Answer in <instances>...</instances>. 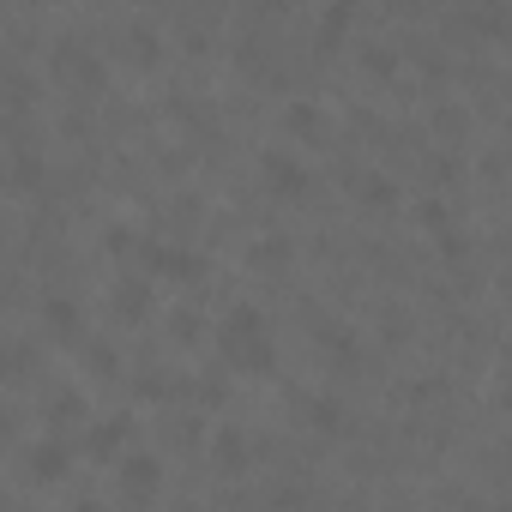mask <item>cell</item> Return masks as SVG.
<instances>
[{
  "mask_svg": "<svg viewBox=\"0 0 512 512\" xmlns=\"http://www.w3.org/2000/svg\"><path fill=\"white\" fill-rule=\"evenodd\" d=\"M217 356H223L229 368H241V374H272V368H278L272 326H266V314L253 308V302H241V308H229V314H223Z\"/></svg>",
  "mask_w": 512,
  "mask_h": 512,
  "instance_id": "obj_1",
  "label": "cell"
},
{
  "mask_svg": "<svg viewBox=\"0 0 512 512\" xmlns=\"http://www.w3.org/2000/svg\"><path fill=\"white\" fill-rule=\"evenodd\" d=\"M49 67H55V79H67V85H79V91H97V85H103V61H97V49H85V43H73V37L55 43Z\"/></svg>",
  "mask_w": 512,
  "mask_h": 512,
  "instance_id": "obj_2",
  "label": "cell"
},
{
  "mask_svg": "<svg viewBox=\"0 0 512 512\" xmlns=\"http://www.w3.org/2000/svg\"><path fill=\"white\" fill-rule=\"evenodd\" d=\"M115 488H121V500H133V506L157 500V494H163V458H151V452H133V458H121V470H115Z\"/></svg>",
  "mask_w": 512,
  "mask_h": 512,
  "instance_id": "obj_3",
  "label": "cell"
},
{
  "mask_svg": "<svg viewBox=\"0 0 512 512\" xmlns=\"http://www.w3.org/2000/svg\"><path fill=\"white\" fill-rule=\"evenodd\" d=\"M145 266L163 272V278H175V284H199V278H205V260H199V253L163 247V241H145Z\"/></svg>",
  "mask_w": 512,
  "mask_h": 512,
  "instance_id": "obj_4",
  "label": "cell"
},
{
  "mask_svg": "<svg viewBox=\"0 0 512 512\" xmlns=\"http://www.w3.org/2000/svg\"><path fill=\"white\" fill-rule=\"evenodd\" d=\"M260 175H266V187H272L278 199H302V193H308V169H302V157H290V151H266V157H260Z\"/></svg>",
  "mask_w": 512,
  "mask_h": 512,
  "instance_id": "obj_5",
  "label": "cell"
},
{
  "mask_svg": "<svg viewBox=\"0 0 512 512\" xmlns=\"http://www.w3.org/2000/svg\"><path fill=\"white\" fill-rule=\"evenodd\" d=\"M127 440H133V416H109V422H97V428L85 434V452H91V458H115Z\"/></svg>",
  "mask_w": 512,
  "mask_h": 512,
  "instance_id": "obj_6",
  "label": "cell"
},
{
  "mask_svg": "<svg viewBox=\"0 0 512 512\" xmlns=\"http://www.w3.org/2000/svg\"><path fill=\"white\" fill-rule=\"evenodd\" d=\"M67 464H73V452H67L61 440H37L25 470H31V482H61V476H67Z\"/></svg>",
  "mask_w": 512,
  "mask_h": 512,
  "instance_id": "obj_7",
  "label": "cell"
},
{
  "mask_svg": "<svg viewBox=\"0 0 512 512\" xmlns=\"http://www.w3.org/2000/svg\"><path fill=\"white\" fill-rule=\"evenodd\" d=\"M356 25V0H332V7H326V19H320V37H314V49L320 55H332L338 43H344V31Z\"/></svg>",
  "mask_w": 512,
  "mask_h": 512,
  "instance_id": "obj_8",
  "label": "cell"
},
{
  "mask_svg": "<svg viewBox=\"0 0 512 512\" xmlns=\"http://www.w3.org/2000/svg\"><path fill=\"white\" fill-rule=\"evenodd\" d=\"M121 55H127L133 67H157V61H163V37H157L151 25H127V37H121Z\"/></svg>",
  "mask_w": 512,
  "mask_h": 512,
  "instance_id": "obj_9",
  "label": "cell"
},
{
  "mask_svg": "<svg viewBox=\"0 0 512 512\" xmlns=\"http://www.w3.org/2000/svg\"><path fill=\"white\" fill-rule=\"evenodd\" d=\"M115 314H121L127 326H139V320L151 314V284H145V278H121V284H115Z\"/></svg>",
  "mask_w": 512,
  "mask_h": 512,
  "instance_id": "obj_10",
  "label": "cell"
},
{
  "mask_svg": "<svg viewBox=\"0 0 512 512\" xmlns=\"http://www.w3.org/2000/svg\"><path fill=\"white\" fill-rule=\"evenodd\" d=\"M211 458H217V470H223V476H241V470H247V434H241V428H217Z\"/></svg>",
  "mask_w": 512,
  "mask_h": 512,
  "instance_id": "obj_11",
  "label": "cell"
},
{
  "mask_svg": "<svg viewBox=\"0 0 512 512\" xmlns=\"http://www.w3.org/2000/svg\"><path fill=\"white\" fill-rule=\"evenodd\" d=\"M284 127H290L302 145H314V139H326V109H320V103H290V109H284Z\"/></svg>",
  "mask_w": 512,
  "mask_h": 512,
  "instance_id": "obj_12",
  "label": "cell"
},
{
  "mask_svg": "<svg viewBox=\"0 0 512 512\" xmlns=\"http://www.w3.org/2000/svg\"><path fill=\"white\" fill-rule=\"evenodd\" d=\"M43 320H49V332H55L61 344L85 338V326H79V302H67V296H49V302H43Z\"/></svg>",
  "mask_w": 512,
  "mask_h": 512,
  "instance_id": "obj_13",
  "label": "cell"
},
{
  "mask_svg": "<svg viewBox=\"0 0 512 512\" xmlns=\"http://www.w3.org/2000/svg\"><path fill=\"white\" fill-rule=\"evenodd\" d=\"M464 25H476V37H506V0H470Z\"/></svg>",
  "mask_w": 512,
  "mask_h": 512,
  "instance_id": "obj_14",
  "label": "cell"
},
{
  "mask_svg": "<svg viewBox=\"0 0 512 512\" xmlns=\"http://www.w3.org/2000/svg\"><path fill=\"white\" fill-rule=\"evenodd\" d=\"M253 266H260V272H284L290 266V235H260V241H253Z\"/></svg>",
  "mask_w": 512,
  "mask_h": 512,
  "instance_id": "obj_15",
  "label": "cell"
},
{
  "mask_svg": "<svg viewBox=\"0 0 512 512\" xmlns=\"http://www.w3.org/2000/svg\"><path fill=\"white\" fill-rule=\"evenodd\" d=\"M49 422H55V428L85 422V392H73V386H67V392H55V398H49Z\"/></svg>",
  "mask_w": 512,
  "mask_h": 512,
  "instance_id": "obj_16",
  "label": "cell"
},
{
  "mask_svg": "<svg viewBox=\"0 0 512 512\" xmlns=\"http://www.w3.org/2000/svg\"><path fill=\"white\" fill-rule=\"evenodd\" d=\"M308 428L338 434V428H344V404H338V398H308Z\"/></svg>",
  "mask_w": 512,
  "mask_h": 512,
  "instance_id": "obj_17",
  "label": "cell"
},
{
  "mask_svg": "<svg viewBox=\"0 0 512 512\" xmlns=\"http://www.w3.org/2000/svg\"><path fill=\"white\" fill-rule=\"evenodd\" d=\"M31 374V350L25 344H0V380H25Z\"/></svg>",
  "mask_w": 512,
  "mask_h": 512,
  "instance_id": "obj_18",
  "label": "cell"
},
{
  "mask_svg": "<svg viewBox=\"0 0 512 512\" xmlns=\"http://www.w3.org/2000/svg\"><path fill=\"white\" fill-rule=\"evenodd\" d=\"M362 67H368L374 79H392V73H398V55H392L386 43H368V49H362Z\"/></svg>",
  "mask_w": 512,
  "mask_h": 512,
  "instance_id": "obj_19",
  "label": "cell"
},
{
  "mask_svg": "<svg viewBox=\"0 0 512 512\" xmlns=\"http://www.w3.org/2000/svg\"><path fill=\"white\" fill-rule=\"evenodd\" d=\"M320 344H326L338 362H356V332H344V326H320Z\"/></svg>",
  "mask_w": 512,
  "mask_h": 512,
  "instance_id": "obj_20",
  "label": "cell"
},
{
  "mask_svg": "<svg viewBox=\"0 0 512 512\" xmlns=\"http://www.w3.org/2000/svg\"><path fill=\"white\" fill-rule=\"evenodd\" d=\"M43 181V157L37 151H19L13 157V187H37Z\"/></svg>",
  "mask_w": 512,
  "mask_h": 512,
  "instance_id": "obj_21",
  "label": "cell"
},
{
  "mask_svg": "<svg viewBox=\"0 0 512 512\" xmlns=\"http://www.w3.org/2000/svg\"><path fill=\"white\" fill-rule=\"evenodd\" d=\"M356 199H368V205H392L398 193H392V181H386V175H368V181H356Z\"/></svg>",
  "mask_w": 512,
  "mask_h": 512,
  "instance_id": "obj_22",
  "label": "cell"
},
{
  "mask_svg": "<svg viewBox=\"0 0 512 512\" xmlns=\"http://www.w3.org/2000/svg\"><path fill=\"white\" fill-rule=\"evenodd\" d=\"M169 338H175V344H193V338H199V314H193V308H175V314H169Z\"/></svg>",
  "mask_w": 512,
  "mask_h": 512,
  "instance_id": "obj_23",
  "label": "cell"
},
{
  "mask_svg": "<svg viewBox=\"0 0 512 512\" xmlns=\"http://www.w3.org/2000/svg\"><path fill=\"white\" fill-rule=\"evenodd\" d=\"M416 217H422V229H428V235L452 229V223H446V205H440V199H422V205H416Z\"/></svg>",
  "mask_w": 512,
  "mask_h": 512,
  "instance_id": "obj_24",
  "label": "cell"
},
{
  "mask_svg": "<svg viewBox=\"0 0 512 512\" xmlns=\"http://www.w3.org/2000/svg\"><path fill=\"white\" fill-rule=\"evenodd\" d=\"M103 241H109V253H133V247H139V235H133V229H121V223H115Z\"/></svg>",
  "mask_w": 512,
  "mask_h": 512,
  "instance_id": "obj_25",
  "label": "cell"
},
{
  "mask_svg": "<svg viewBox=\"0 0 512 512\" xmlns=\"http://www.w3.org/2000/svg\"><path fill=\"white\" fill-rule=\"evenodd\" d=\"M91 362H97V374H115L121 362H115V350L109 344H91Z\"/></svg>",
  "mask_w": 512,
  "mask_h": 512,
  "instance_id": "obj_26",
  "label": "cell"
},
{
  "mask_svg": "<svg viewBox=\"0 0 512 512\" xmlns=\"http://www.w3.org/2000/svg\"><path fill=\"white\" fill-rule=\"evenodd\" d=\"M253 7H260V13H290L296 0H253Z\"/></svg>",
  "mask_w": 512,
  "mask_h": 512,
  "instance_id": "obj_27",
  "label": "cell"
}]
</instances>
